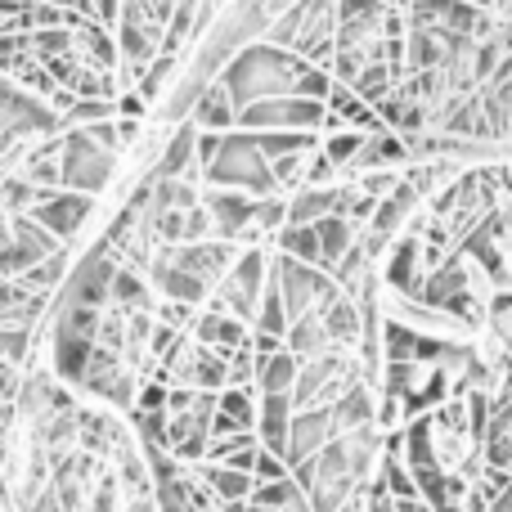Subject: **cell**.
<instances>
[{"instance_id": "cell-27", "label": "cell", "mask_w": 512, "mask_h": 512, "mask_svg": "<svg viewBox=\"0 0 512 512\" xmlns=\"http://www.w3.org/2000/svg\"><path fill=\"white\" fill-rule=\"evenodd\" d=\"M252 477L256 481H279V477H292V468H288V459H283V454H274V450H265V445H261Z\"/></svg>"}, {"instance_id": "cell-23", "label": "cell", "mask_w": 512, "mask_h": 512, "mask_svg": "<svg viewBox=\"0 0 512 512\" xmlns=\"http://www.w3.org/2000/svg\"><path fill=\"white\" fill-rule=\"evenodd\" d=\"M68 265H72V261H68V243H63V248H59V252H50L45 261L27 265V270L18 274V279H23L27 288H36V292H54L63 279H68Z\"/></svg>"}, {"instance_id": "cell-8", "label": "cell", "mask_w": 512, "mask_h": 512, "mask_svg": "<svg viewBox=\"0 0 512 512\" xmlns=\"http://www.w3.org/2000/svg\"><path fill=\"white\" fill-rule=\"evenodd\" d=\"M423 207H427V198L418 194V189L409 185L405 176H400V185L378 203V212H373V221H369V225H373L378 234H387V239H400V234H405L409 225H414L418 216H423Z\"/></svg>"}, {"instance_id": "cell-2", "label": "cell", "mask_w": 512, "mask_h": 512, "mask_svg": "<svg viewBox=\"0 0 512 512\" xmlns=\"http://www.w3.org/2000/svg\"><path fill=\"white\" fill-rule=\"evenodd\" d=\"M203 180L212 189H243V194H252V198L283 194L279 180H274L270 158H265L261 144H256V135L239 131V126L221 135V149H216V158L203 167Z\"/></svg>"}, {"instance_id": "cell-21", "label": "cell", "mask_w": 512, "mask_h": 512, "mask_svg": "<svg viewBox=\"0 0 512 512\" xmlns=\"http://www.w3.org/2000/svg\"><path fill=\"white\" fill-rule=\"evenodd\" d=\"M315 230H319V252H324V270H333V265L342 261V252L360 239V225H355L351 216H342V212L315 221Z\"/></svg>"}, {"instance_id": "cell-28", "label": "cell", "mask_w": 512, "mask_h": 512, "mask_svg": "<svg viewBox=\"0 0 512 512\" xmlns=\"http://www.w3.org/2000/svg\"><path fill=\"white\" fill-rule=\"evenodd\" d=\"M364 512H396V495L373 481V486H364Z\"/></svg>"}, {"instance_id": "cell-17", "label": "cell", "mask_w": 512, "mask_h": 512, "mask_svg": "<svg viewBox=\"0 0 512 512\" xmlns=\"http://www.w3.org/2000/svg\"><path fill=\"white\" fill-rule=\"evenodd\" d=\"M198 477L207 481V490L216 495V504H234V499H252V486L256 477L252 472H239V468H225V463H194Z\"/></svg>"}, {"instance_id": "cell-20", "label": "cell", "mask_w": 512, "mask_h": 512, "mask_svg": "<svg viewBox=\"0 0 512 512\" xmlns=\"http://www.w3.org/2000/svg\"><path fill=\"white\" fill-rule=\"evenodd\" d=\"M90 351H95V337L54 333V373H59L63 382H81V378H86Z\"/></svg>"}, {"instance_id": "cell-4", "label": "cell", "mask_w": 512, "mask_h": 512, "mask_svg": "<svg viewBox=\"0 0 512 512\" xmlns=\"http://www.w3.org/2000/svg\"><path fill=\"white\" fill-rule=\"evenodd\" d=\"M113 158L104 144L86 135V126L63 135V189H81V194H99L113 180Z\"/></svg>"}, {"instance_id": "cell-5", "label": "cell", "mask_w": 512, "mask_h": 512, "mask_svg": "<svg viewBox=\"0 0 512 512\" xmlns=\"http://www.w3.org/2000/svg\"><path fill=\"white\" fill-rule=\"evenodd\" d=\"M95 212V194H81V189H41V198L32 203V216L45 225L50 234H59L63 243L86 225V216Z\"/></svg>"}, {"instance_id": "cell-14", "label": "cell", "mask_w": 512, "mask_h": 512, "mask_svg": "<svg viewBox=\"0 0 512 512\" xmlns=\"http://www.w3.org/2000/svg\"><path fill=\"white\" fill-rule=\"evenodd\" d=\"M198 342L203 346H212V351H239L243 342H248V319H239V315H230V310H221V306H212L207 315H198Z\"/></svg>"}, {"instance_id": "cell-31", "label": "cell", "mask_w": 512, "mask_h": 512, "mask_svg": "<svg viewBox=\"0 0 512 512\" xmlns=\"http://www.w3.org/2000/svg\"><path fill=\"white\" fill-rule=\"evenodd\" d=\"M140 409H167V387H162V382H149V387L140 391Z\"/></svg>"}, {"instance_id": "cell-18", "label": "cell", "mask_w": 512, "mask_h": 512, "mask_svg": "<svg viewBox=\"0 0 512 512\" xmlns=\"http://www.w3.org/2000/svg\"><path fill=\"white\" fill-rule=\"evenodd\" d=\"M297 373H301V360L283 346V351H274L270 360H256V391H261V396H292Z\"/></svg>"}, {"instance_id": "cell-16", "label": "cell", "mask_w": 512, "mask_h": 512, "mask_svg": "<svg viewBox=\"0 0 512 512\" xmlns=\"http://www.w3.org/2000/svg\"><path fill=\"white\" fill-rule=\"evenodd\" d=\"M256 454H261V436L256 432H230V436H212L207 445V463H225V468L252 472Z\"/></svg>"}, {"instance_id": "cell-26", "label": "cell", "mask_w": 512, "mask_h": 512, "mask_svg": "<svg viewBox=\"0 0 512 512\" xmlns=\"http://www.w3.org/2000/svg\"><path fill=\"white\" fill-rule=\"evenodd\" d=\"M36 198H41V189H36L23 171H18V176H9L5 185H0V203H5L9 212H32Z\"/></svg>"}, {"instance_id": "cell-9", "label": "cell", "mask_w": 512, "mask_h": 512, "mask_svg": "<svg viewBox=\"0 0 512 512\" xmlns=\"http://www.w3.org/2000/svg\"><path fill=\"white\" fill-rule=\"evenodd\" d=\"M171 256H176L180 265H189L198 279H207L216 288V279H225V270H230L234 256H239V243H234V239H216V243L212 239H198V243H180Z\"/></svg>"}, {"instance_id": "cell-13", "label": "cell", "mask_w": 512, "mask_h": 512, "mask_svg": "<svg viewBox=\"0 0 512 512\" xmlns=\"http://www.w3.org/2000/svg\"><path fill=\"white\" fill-rule=\"evenodd\" d=\"M292 414H297L292 396H261V405H256V436H261L265 450H274V454L288 450Z\"/></svg>"}, {"instance_id": "cell-12", "label": "cell", "mask_w": 512, "mask_h": 512, "mask_svg": "<svg viewBox=\"0 0 512 512\" xmlns=\"http://www.w3.org/2000/svg\"><path fill=\"white\" fill-rule=\"evenodd\" d=\"M203 203H207V212H212V221H216V234L239 243V234L248 230V221H252L256 198L243 194V189H212Z\"/></svg>"}, {"instance_id": "cell-29", "label": "cell", "mask_w": 512, "mask_h": 512, "mask_svg": "<svg viewBox=\"0 0 512 512\" xmlns=\"http://www.w3.org/2000/svg\"><path fill=\"white\" fill-rule=\"evenodd\" d=\"M158 319H162V324H171V328H185V324H189V301L167 297V301L158 306Z\"/></svg>"}, {"instance_id": "cell-25", "label": "cell", "mask_w": 512, "mask_h": 512, "mask_svg": "<svg viewBox=\"0 0 512 512\" xmlns=\"http://www.w3.org/2000/svg\"><path fill=\"white\" fill-rule=\"evenodd\" d=\"M310 153H315V149H306V153H283V158H270L274 180H279L283 194H292V189L306 185V162H310Z\"/></svg>"}, {"instance_id": "cell-7", "label": "cell", "mask_w": 512, "mask_h": 512, "mask_svg": "<svg viewBox=\"0 0 512 512\" xmlns=\"http://www.w3.org/2000/svg\"><path fill=\"white\" fill-rule=\"evenodd\" d=\"M333 436H337V432H333V414H328V405L297 409V414H292V432H288V450H283L288 468H297V463L315 459V454L324 450Z\"/></svg>"}, {"instance_id": "cell-6", "label": "cell", "mask_w": 512, "mask_h": 512, "mask_svg": "<svg viewBox=\"0 0 512 512\" xmlns=\"http://www.w3.org/2000/svg\"><path fill=\"white\" fill-rule=\"evenodd\" d=\"M113 274H117V256L95 243L90 256L68 270V301H86V306H108V292H113Z\"/></svg>"}, {"instance_id": "cell-22", "label": "cell", "mask_w": 512, "mask_h": 512, "mask_svg": "<svg viewBox=\"0 0 512 512\" xmlns=\"http://www.w3.org/2000/svg\"><path fill=\"white\" fill-rule=\"evenodd\" d=\"M274 252L283 256H297V261H310V265H324V252H319V230L315 225H283L274 234Z\"/></svg>"}, {"instance_id": "cell-3", "label": "cell", "mask_w": 512, "mask_h": 512, "mask_svg": "<svg viewBox=\"0 0 512 512\" xmlns=\"http://www.w3.org/2000/svg\"><path fill=\"white\" fill-rule=\"evenodd\" d=\"M328 104L310 95H274L252 99L239 108V131H319Z\"/></svg>"}, {"instance_id": "cell-11", "label": "cell", "mask_w": 512, "mask_h": 512, "mask_svg": "<svg viewBox=\"0 0 512 512\" xmlns=\"http://www.w3.org/2000/svg\"><path fill=\"white\" fill-rule=\"evenodd\" d=\"M189 122H194L198 131H234V126H239V104H234V95L225 90L221 77L203 86V95L189 108Z\"/></svg>"}, {"instance_id": "cell-10", "label": "cell", "mask_w": 512, "mask_h": 512, "mask_svg": "<svg viewBox=\"0 0 512 512\" xmlns=\"http://www.w3.org/2000/svg\"><path fill=\"white\" fill-rule=\"evenodd\" d=\"M153 283H158L167 297H176V301H189V306H198V301H207V292H212V283L207 279H198L189 265H180L171 252H158L153 256Z\"/></svg>"}, {"instance_id": "cell-24", "label": "cell", "mask_w": 512, "mask_h": 512, "mask_svg": "<svg viewBox=\"0 0 512 512\" xmlns=\"http://www.w3.org/2000/svg\"><path fill=\"white\" fill-rule=\"evenodd\" d=\"M108 301H117V306H126V310H149L153 306L149 288H144V279H140V270H131V265H117Z\"/></svg>"}, {"instance_id": "cell-15", "label": "cell", "mask_w": 512, "mask_h": 512, "mask_svg": "<svg viewBox=\"0 0 512 512\" xmlns=\"http://www.w3.org/2000/svg\"><path fill=\"white\" fill-rule=\"evenodd\" d=\"M319 315H324V328H328V337H333L337 346H346V351H360L364 319H360V301H355L351 292L342 288L324 310H319Z\"/></svg>"}, {"instance_id": "cell-30", "label": "cell", "mask_w": 512, "mask_h": 512, "mask_svg": "<svg viewBox=\"0 0 512 512\" xmlns=\"http://www.w3.org/2000/svg\"><path fill=\"white\" fill-rule=\"evenodd\" d=\"M18 387H23V378H18V364H5V360H0V400H14Z\"/></svg>"}, {"instance_id": "cell-1", "label": "cell", "mask_w": 512, "mask_h": 512, "mask_svg": "<svg viewBox=\"0 0 512 512\" xmlns=\"http://www.w3.org/2000/svg\"><path fill=\"white\" fill-rule=\"evenodd\" d=\"M310 63L301 54L283 50L270 41H252L225 63L221 81L234 95V104H252V99H274V95H301V81H306Z\"/></svg>"}, {"instance_id": "cell-19", "label": "cell", "mask_w": 512, "mask_h": 512, "mask_svg": "<svg viewBox=\"0 0 512 512\" xmlns=\"http://www.w3.org/2000/svg\"><path fill=\"white\" fill-rule=\"evenodd\" d=\"M288 351L297 355V360H315V355H324V351H333V337H328V328H324V315H301V319H292L288 324Z\"/></svg>"}, {"instance_id": "cell-32", "label": "cell", "mask_w": 512, "mask_h": 512, "mask_svg": "<svg viewBox=\"0 0 512 512\" xmlns=\"http://www.w3.org/2000/svg\"><path fill=\"white\" fill-rule=\"evenodd\" d=\"M495 279H499V288H512V243H508V248L504 252H499V261H495Z\"/></svg>"}]
</instances>
